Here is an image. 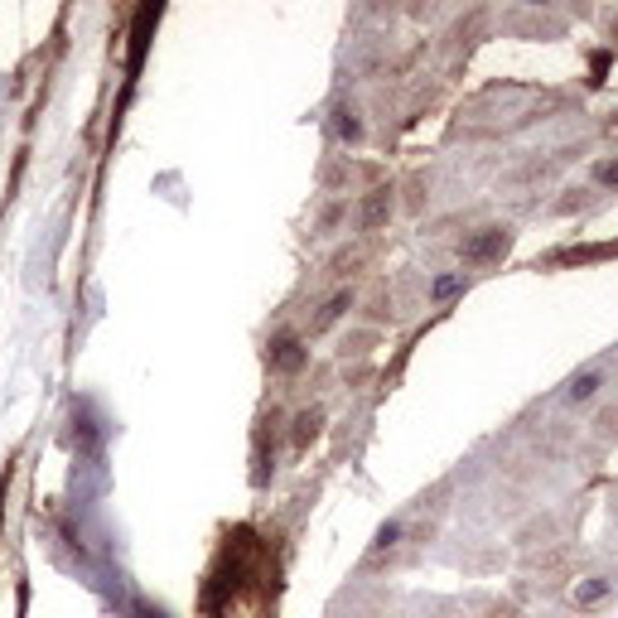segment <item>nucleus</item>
Instances as JSON below:
<instances>
[{
    "label": "nucleus",
    "mask_w": 618,
    "mask_h": 618,
    "mask_svg": "<svg viewBox=\"0 0 618 618\" xmlns=\"http://www.w3.org/2000/svg\"><path fill=\"white\" fill-rule=\"evenodd\" d=\"M507 242H513L507 228H489L483 237H473V242L464 246V261H493L497 252H507Z\"/></svg>",
    "instance_id": "nucleus-1"
},
{
    "label": "nucleus",
    "mask_w": 618,
    "mask_h": 618,
    "mask_svg": "<svg viewBox=\"0 0 618 618\" xmlns=\"http://www.w3.org/2000/svg\"><path fill=\"white\" fill-rule=\"evenodd\" d=\"M397 537H401V522H387V527L377 531V546H391V541H397Z\"/></svg>",
    "instance_id": "nucleus-9"
},
{
    "label": "nucleus",
    "mask_w": 618,
    "mask_h": 618,
    "mask_svg": "<svg viewBox=\"0 0 618 618\" xmlns=\"http://www.w3.org/2000/svg\"><path fill=\"white\" fill-rule=\"evenodd\" d=\"M464 290V271H449V276H435L430 285V300H449V295Z\"/></svg>",
    "instance_id": "nucleus-5"
},
{
    "label": "nucleus",
    "mask_w": 618,
    "mask_h": 618,
    "mask_svg": "<svg viewBox=\"0 0 618 618\" xmlns=\"http://www.w3.org/2000/svg\"><path fill=\"white\" fill-rule=\"evenodd\" d=\"M5 483H10V469L0 473V517H5Z\"/></svg>",
    "instance_id": "nucleus-10"
},
{
    "label": "nucleus",
    "mask_w": 618,
    "mask_h": 618,
    "mask_svg": "<svg viewBox=\"0 0 618 618\" xmlns=\"http://www.w3.org/2000/svg\"><path fill=\"white\" fill-rule=\"evenodd\" d=\"M604 599H609V580H604V575L575 585V604H580V609H594V604H604Z\"/></svg>",
    "instance_id": "nucleus-4"
},
{
    "label": "nucleus",
    "mask_w": 618,
    "mask_h": 618,
    "mask_svg": "<svg viewBox=\"0 0 618 618\" xmlns=\"http://www.w3.org/2000/svg\"><path fill=\"white\" fill-rule=\"evenodd\" d=\"M338 136L343 140H363V121L353 112H338Z\"/></svg>",
    "instance_id": "nucleus-7"
},
{
    "label": "nucleus",
    "mask_w": 618,
    "mask_h": 618,
    "mask_svg": "<svg viewBox=\"0 0 618 618\" xmlns=\"http://www.w3.org/2000/svg\"><path fill=\"white\" fill-rule=\"evenodd\" d=\"M594 180H599V184H618V160H604L599 170H594Z\"/></svg>",
    "instance_id": "nucleus-8"
},
{
    "label": "nucleus",
    "mask_w": 618,
    "mask_h": 618,
    "mask_svg": "<svg viewBox=\"0 0 618 618\" xmlns=\"http://www.w3.org/2000/svg\"><path fill=\"white\" fill-rule=\"evenodd\" d=\"M319 421H324V415H319V411H305V415H300V430H295V445H305V439H314V435H319Z\"/></svg>",
    "instance_id": "nucleus-6"
},
{
    "label": "nucleus",
    "mask_w": 618,
    "mask_h": 618,
    "mask_svg": "<svg viewBox=\"0 0 618 618\" xmlns=\"http://www.w3.org/2000/svg\"><path fill=\"white\" fill-rule=\"evenodd\" d=\"M271 363L285 367V372H295V367L305 363V348L295 338H276V343H271Z\"/></svg>",
    "instance_id": "nucleus-3"
},
{
    "label": "nucleus",
    "mask_w": 618,
    "mask_h": 618,
    "mask_svg": "<svg viewBox=\"0 0 618 618\" xmlns=\"http://www.w3.org/2000/svg\"><path fill=\"white\" fill-rule=\"evenodd\" d=\"M599 391H604V372H599V367H589V372L570 377V387H565V401H575V406H580V401H594V397H599Z\"/></svg>",
    "instance_id": "nucleus-2"
},
{
    "label": "nucleus",
    "mask_w": 618,
    "mask_h": 618,
    "mask_svg": "<svg viewBox=\"0 0 618 618\" xmlns=\"http://www.w3.org/2000/svg\"><path fill=\"white\" fill-rule=\"evenodd\" d=\"M146 618H160V614H146Z\"/></svg>",
    "instance_id": "nucleus-11"
}]
</instances>
